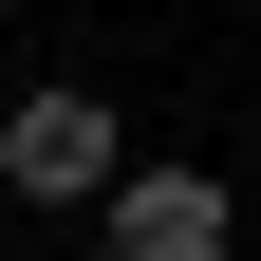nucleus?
<instances>
[{
    "label": "nucleus",
    "mask_w": 261,
    "mask_h": 261,
    "mask_svg": "<svg viewBox=\"0 0 261 261\" xmlns=\"http://www.w3.org/2000/svg\"><path fill=\"white\" fill-rule=\"evenodd\" d=\"M112 168H130L112 93H19L0 112V205H112Z\"/></svg>",
    "instance_id": "nucleus-1"
},
{
    "label": "nucleus",
    "mask_w": 261,
    "mask_h": 261,
    "mask_svg": "<svg viewBox=\"0 0 261 261\" xmlns=\"http://www.w3.org/2000/svg\"><path fill=\"white\" fill-rule=\"evenodd\" d=\"M93 243H112V261H224L243 205H224V168H149V149H130L112 205H93Z\"/></svg>",
    "instance_id": "nucleus-2"
}]
</instances>
